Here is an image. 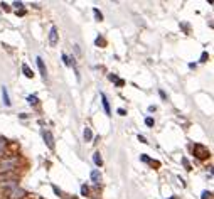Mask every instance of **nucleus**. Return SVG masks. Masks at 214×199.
Wrapping results in <instances>:
<instances>
[{
  "label": "nucleus",
  "instance_id": "1",
  "mask_svg": "<svg viewBox=\"0 0 214 199\" xmlns=\"http://www.w3.org/2000/svg\"><path fill=\"white\" fill-rule=\"evenodd\" d=\"M17 165H19L17 157H9V159L0 162V170H2V172H12V170L17 169Z\"/></svg>",
  "mask_w": 214,
  "mask_h": 199
},
{
  "label": "nucleus",
  "instance_id": "2",
  "mask_svg": "<svg viewBox=\"0 0 214 199\" xmlns=\"http://www.w3.org/2000/svg\"><path fill=\"white\" fill-rule=\"evenodd\" d=\"M192 152H194V155H196L197 159H206V157H209V150H207V147H204V145H201V144L194 145Z\"/></svg>",
  "mask_w": 214,
  "mask_h": 199
},
{
  "label": "nucleus",
  "instance_id": "3",
  "mask_svg": "<svg viewBox=\"0 0 214 199\" xmlns=\"http://www.w3.org/2000/svg\"><path fill=\"white\" fill-rule=\"evenodd\" d=\"M9 199H22L24 197V196H26V191H24V189L22 187H19V186H12V189L10 191H9Z\"/></svg>",
  "mask_w": 214,
  "mask_h": 199
},
{
  "label": "nucleus",
  "instance_id": "4",
  "mask_svg": "<svg viewBox=\"0 0 214 199\" xmlns=\"http://www.w3.org/2000/svg\"><path fill=\"white\" fill-rule=\"evenodd\" d=\"M42 138H44V144L47 145V148L54 150V137H52L51 132H49V130H44L42 132Z\"/></svg>",
  "mask_w": 214,
  "mask_h": 199
},
{
  "label": "nucleus",
  "instance_id": "5",
  "mask_svg": "<svg viewBox=\"0 0 214 199\" xmlns=\"http://www.w3.org/2000/svg\"><path fill=\"white\" fill-rule=\"evenodd\" d=\"M58 41H59V34H58V29H56L54 26L51 27V30H49V44H51L52 47L58 46Z\"/></svg>",
  "mask_w": 214,
  "mask_h": 199
},
{
  "label": "nucleus",
  "instance_id": "6",
  "mask_svg": "<svg viewBox=\"0 0 214 199\" xmlns=\"http://www.w3.org/2000/svg\"><path fill=\"white\" fill-rule=\"evenodd\" d=\"M36 61H37V68H39V71H40V76L46 78V76H47V69H46V66H44L42 58H37Z\"/></svg>",
  "mask_w": 214,
  "mask_h": 199
},
{
  "label": "nucleus",
  "instance_id": "7",
  "mask_svg": "<svg viewBox=\"0 0 214 199\" xmlns=\"http://www.w3.org/2000/svg\"><path fill=\"white\" fill-rule=\"evenodd\" d=\"M2 100H4L5 106H10V105H12L10 98H9V90H7V86H2Z\"/></svg>",
  "mask_w": 214,
  "mask_h": 199
},
{
  "label": "nucleus",
  "instance_id": "8",
  "mask_svg": "<svg viewBox=\"0 0 214 199\" xmlns=\"http://www.w3.org/2000/svg\"><path fill=\"white\" fill-rule=\"evenodd\" d=\"M91 181L94 182V184H100V181H101V174H100V170H91Z\"/></svg>",
  "mask_w": 214,
  "mask_h": 199
},
{
  "label": "nucleus",
  "instance_id": "9",
  "mask_svg": "<svg viewBox=\"0 0 214 199\" xmlns=\"http://www.w3.org/2000/svg\"><path fill=\"white\" fill-rule=\"evenodd\" d=\"M101 101H103V108H105V113H106V115H110V113H111V112H110V103H108V100H106V96H105L103 93H101Z\"/></svg>",
  "mask_w": 214,
  "mask_h": 199
},
{
  "label": "nucleus",
  "instance_id": "10",
  "mask_svg": "<svg viewBox=\"0 0 214 199\" xmlns=\"http://www.w3.org/2000/svg\"><path fill=\"white\" fill-rule=\"evenodd\" d=\"M84 140H86V142H91V140H93V132H91V128H84Z\"/></svg>",
  "mask_w": 214,
  "mask_h": 199
},
{
  "label": "nucleus",
  "instance_id": "11",
  "mask_svg": "<svg viewBox=\"0 0 214 199\" xmlns=\"http://www.w3.org/2000/svg\"><path fill=\"white\" fill-rule=\"evenodd\" d=\"M27 101H29L32 106H36V105H39V98H37L36 94H30V96H27Z\"/></svg>",
  "mask_w": 214,
  "mask_h": 199
},
{
  "label": "nucleus",
  "instance_id": "12",
  "mask_svg": "<svg viewBox=\"0 0 214 199\" xmlns=\"http://www.w3.org/2000/svg\"><path fill=\"white\" fill-rule=\"evenodd\" d=\"M22 73H24V74H26L27 78H32L34 74H32V71H30V68L27 64H22Z\"/></svg>",
  "mask_w": 214,
  "mask_h": 199
},
{
  "label": "nucleus",
  "instance_id": "13",
  "mask_svg": "<svg viewBox=\"0 0 214 199\" xmlns=\"http://www.w3.org/2000/svg\"><path fill=\"white\" fill-rule=\"evenodd\" d=\"M93 162L94 164H96V165H101V164H103V159H101V155H100V152H96V154H94V155H93Z\"/></svg>",
  "mask_w": 214,
  "mask_h": 199
},
{
  "label": "nucleus",
  "instance_id": "14",
  "mask_svg": "<svg viewBox=\"0 0 214 199\" xmlns=\"http://www.w3.org/2000/svg\"><path fill=\"white\" fill-rule=\"evenodd\" d=\"M4 152H5V140L4 138H0V157H2Z\"/></svg>",
  "mask_w": 214,
  "mask_h": 199
},
{
  "label": "nucleus",
  "instance_id": "15",
  "mask_svg": "<svg viewBox=\"0 0 214 199\" xmlns=\"http://www.w3.org/2000/svg\"><path fill=\"white\" fill-rule=\"evenodd\" d=\"M93 12H94V17L98 19V20H101V19H103V15H101V12H100V10H98V9H94V10H93Z\"/></svg>",
  "mask_w": 214,
  "mask_h": 199
},
{
  "label": "nucleus",
  "instance_id": "16",
  "mask_svg": "<svg viewBox=\"0 0 214 199\" xmlns=\"http://www.w3.org/2000/svg\"><path fill=\"white\" fill-rule=\"evenodd\" d=\"M145 125H147V127H152V125H153V118H150V116H149V118H145Z\"/></svg>",
  "mask_w": 214,
  "mask_h": 199
},
{
  "label": "nucleus",
  "instance_id": "17",
  "mask_svg": "<svg viewBox=\"0 0 214 199\" xmlns=\"http://www.w3.org/2000/svg\"><path fill=\"white\" fill-rule=\"evenodd\" d=\"M201 199H211V192L209 191H204L202 192V197H201Z\"/></svg>",
  "mask_w": 214,
  "mask_h": 199
},
{
  "label": "nucleus",
  "instance_id": "18",
  "mask_svg": "<svg viewBox=\"0 0 214 199\" xmlns=\"http://www.w3.org/2000/svg\"><path fill=\"white\" fill-rule=\"evenodd\" d=\"M88 192H89V191H88L86 186H81V194H83V196H88Z\"/></svg>",
  "mask_w": 214,
  "mask_h": 199
},
{
  "label": "nucleus",
  "instance_id": "19",
  "mask_svg": "<svg viewBox=\"0 0 214 199\" xmlns=\"http://www.w3.org/2000/svg\"><path fill=\"white\" fill-rule=\"evenodd\" d=\"M62 61H64V64H71V62H69V58H68V56H66V54H62Z\"/></svg>",
  "mask_w": 214,
  "mask_h": 199
},
{
  "label": "nucleus",
  "instance_id": "20",
  "mask_svg": "<svg viewBox=\"0 0 214 199\" xmlns=\"http://www.w3.org/2000/svg\"><path fill=\"white\" fill-rule=\"evenodd\" d=\"M138 140H140L142 144H147V140H145V137H143V135H138Z\"/></svg>",
  "mask_w": 214,
  "mask_h": 199
},
{
  "label": "nucleus",
  "instance_id": "21",
  "mask_svg": "<svg viewBox=\"0 0 214 199\" xmlns=\"http://www.w3.org/2000/svg\"><path fill=\"white\" fill-rule=\"evenodd\" d=\"M206 59H207V52H202V56H201V61H206Z\"/></svg>",
  "mask_w": 214,
  "mask_h": 199
},
{
  "label": "nucleus",
  "instance_id": "22",
  "mask_svg": "<svg viewBox=\"0 0 214 199\" xmlns=\"http://www.w3.org/2000/svg\"><path fill=\"white\" fill-rule=\"evenodd\" d=\"M14 5H15V7H19V9H20V7H24V4H22V2H15Z\"/></svg>",
  "mask_w": 214,
  "mask_h": 199
},
{
  "label": "nucleus",
  "instance_id": "23",
  "mask_svg": "<svg viewBox=\"0 0 214 199\" xmlns=\"http://www.w3.org/2000/svg\"><path fill=\"white\" fill-rule=\"evenodd\" d=\"M142 160H143V162H150V159L147 155H142Z\"/></svg>",
  "mask_w": 214,
  "mask_h": 199
},
{
  "label": "nucleus",
  "instance_id": "24",
  "mask_svg": "<svg viewBox=\"0 0 214 199\" xmlns=\"http://www.w3.org/2000/svg\"><path fill=\"white\" fill-rule=\"evenodd\" d=\"M116 86H123V81H121V80H116Z\"/></svg>",
  "mask_w": 214,
  "mask_h": 199
},
{
  "label": "nucleus",
  "instance_id": "25",
  "mask_svg": "<svg viewBox=\"0 0 214 199\" xmlns=\"http://www.w3.org/2000/svg\"><path fill=\"white\" fill-rule=\"evenodd\" d=\"M172 199H175V197H172Z\"/></svg>",
  "mask_w": 214,
  "mask_h": 199
}]
</instances>
